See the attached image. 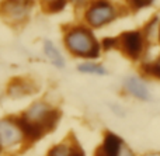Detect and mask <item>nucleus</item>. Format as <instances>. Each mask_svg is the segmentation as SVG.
Listing matches in <instances>:
<instances>
[{
    "label": "nucleus",
    "mask_w": 160,
    "mask_h": 156,
    "mask_svg": "<svg viewBox=\"0 0 160 156\" xmlns=\"http://www.w3.org/2000/svg\"><path fill=\"white\" fill-rule=\"evenodd\" d=\"M117 37V51L132 62L141 63L146 58L150 44L142 28H131L119 33Z\"/></svg>",
    "instance_id": "7ed1b4c3"
},
{
    "label": "nucleus",
    "mask_w": 160,
    "mask_h": 156,
    "mask_svg": "<svg viewBox=\"0 0 160 156\" xmlns=\"http://www.w3.org/2000/svg\"><path fill=\"white\" fill-rule=\"evenodd\" d=\"M142 156H160V153L159 152H148V153H145Z\"/></svg>",
    "instance_id": "4be33fe9"
},
{
    "label": "nucleus",
    "mask_w": 160,
    "mask_h": 156,
    "mask_svg": "<svg viewBox=\"0 0 160 156\" xmlns=\"http://www.w3.org/2000/svg\"><path fill=\"white\" fill-rule=\"evenodd\" d=\"M78 70L83 75L90 76H107L108 69L98 61H83L78 65Z\"/></svg>",
    "instance_id": "9b49d317"
},
{
    "label": "nucleus",
    "mask_w": 160,
    "mask_h": 156,
    "mask_svg": "<svg viewBox=\"0 0 160 156\" xmlns=\"http://www.w3.org/2000/svg\"><path fill=\"white\" fill-rule=\"evenodd\" d=\"M122 90L129 97L138 101H150L153 98L152 90L142 75H128L122 79Z\"/></svg>",
    "instance_id": "423d86ee"
},
{
    "label": "nucleus",
    "mask_w": 160,
    "mask_h": 156,
    "mask_svg": "<svg viewBox=\"0 0 160 156\" xmlns=\"http://www.w3.org/2000/svg\"><path fill=\"white\" fill-rule=\"evenodd\" d=\"M102 52H110V51H117V37H104L100 39Z\"/></svg>",
    "instance_id": "dca6fc26"
},
{
    "label": "nucleus",
    "mask_w": 160,
    "mask_h": 156,
    "mask_svg": "<svg viewBox=\"0 0 160 156\" xmlns=\"http://www.w3.org/2000/svg\"><path fill=\"white\" fill-rule=\"evenodd\" d=\"M88 2H90V0H69V4L73 6L76 10H80V11H82L83 8H84V6L87 4Z\"/></svg>",
    "instance_id": "a211bd4d"
},
{
    "label": "nucleus",
    "mask_w": 160,
    "mask_h": 156,
    "mask_svg": "<svg viewBox=\"0 0 160 156\" xmlns=\"http://www.w3.org/2000/svg\"><path fill=\"white\" fill-rule=\"evenodd\" d=\"M24 132L20 127L18 121L14 120H2L0 121V143L6 148L14 146L22 141Z\"/></svg>",
    "instance_id": "0eeeda50"
},
{
    "label": "nucleus",
    "mask_w": 160,
    "mask_h": 156,
    "mask_svg": "<svg viewBox=\"0 0 160 156\" xmlns=\"http://www.w3.org/2000/svg\"><path fill=\"white\" fill-rule=\"evenodd\" d=\"M159 24H160V14H153V16L150 17V18H148L146 21H145V24L141 27L150 45H152L153 42H158Z\"/></svg>",
    "instance_id": "f8f14e48"
},
{
    "label": "nucleus",
    "mask_w": 160,
    "mask_h": 156,
    "mask_svg": "<svg viewBox=\"0 0 160 156\" xmlns=\"http://www.w3.org/2000/svg\"><path fill=\"white\" fill-rule=\"evenodd\" d=\"M129 13L125 4L118 0H90L82 10L80 21L93 31L110 27Z\"/></svg>",
    "instance_id": "f03ea898"
},
{
    "label": "nucleus",
    "mask_w": 160,
    "mask_h": 156,
    "mask_svg": "<svg viewBox=\"0 0 160 156\" xmlns=\"http://www.w3.org/2000/svg\"><path fill=\"white\" fill-rule=\"evenodd\" d=\"M141 73L143 78L160 82V53L150 61L143 59L141 62Z\"/></svg>",
    "instance_id": "9d476101"
},
{
    "label": "nucleus",
    "mask_w": 160,
    "mask_h": 156,
    "mask_svg": "<svg viewBox=\"0 0 160 156\" xmlns=\"http://www.w3.org/2000/svg\"><path fill=\"white\" fill-rule=\"evenodd\" d=\"M48 156H72V145H66V143L56 145L55 148L51 149Z\"/></svg>",
    "instance_id": "2eb2a0df"
},
{
    "label": "nucleus",
    "mask_w": 160,
    "mask_h": 156,
    "mask_svg": "<svg viewBox=\"0 0 160 156\" xmlns=\"http://www.w3.org/2000/svg\"><path fill=\"white\" fill-rule=\"evenodd\" d=\"M124 139L119 137L115 132L107 131L104 134V138H102V143L100 145V148L104 151V153L107 156H118L119 151H121L122 145H124Z\"/></svg>",
    "instance_id": "1a4fd4ad"
},
{
    "label": "nucleus",
    "mask_w": 160,
    "mask_h": 156,
    "mask_svg": "<svg viewBox=\"0 0 160 156\" xmlns=\"http://www.w3.org/2000/svg\"><path fill=\"white\" fill-rule=\"evenodd\" d=\"M21 118L27 123L41 128L44 132H47L55 127L59 118V113L45 101H35L28 107Z\"/></svg>",
    "instance_id": "20e7f679"
},
{
    "label": "nucleus",
    "mask_w": 160,
    "mask_h": 156,
    "mask_svg": "<svg viewBox=\"0 0 160 156\" xmlns=\"http://www.w3.org/2000/svg\"><path fill=\"white\" fill-rule=\"evenodd\" d=\"M42 51H44V55L47 56V59L51 62V65H53L58 69H63L66 66V61H65L63 53L61 52L56 44L51 39H45L44 44H42Z\"/></svg>",
    "instance_id": "6e6552de"
},
{
    "label": "nucleus",
    "mask_w": 160,
    "mask_h": 156,
    "mask_svg": "<svg viewBox=\"0 0 160 156\" xmlns=\"http://www.w3.org/2000/svg\"><path fill=\"white\" fill-rule=\"evenodd\" d=\"M8 92L11 93L13 96H22V94H27L28 93V90H27V87H25V84L22 83H16V84H13V86H10V89H8Z\"/></svg>",
    "instance_id": "f3484780"
},
{
    "label": "nucleus",
    "mask_w": 160,
    "mask_h": 156,
    "mask_svg": "<svg viewBox=\"0 0 160 156\" xmlns=\"http://www.w3.org/2000/svg\"><path fill=\"white\" fill-rule=\"evenodd\" d=\"M118 156H136V155H135V152L129 148V146L124 143V145H122V148H121V151H119Z\"/></svg>",
    "instance_id": "aec40b11"
},
{
    "label": "nucleus",
    "mask_w": 160,
    "mask_h": 156,
    "mask_svg": "<svg viewBox=\"0 0 160 156\" xmlns=\"http://www.w3.org/2000/svg\"><path fill=\"white\" fill-rule=\"evenodd\" d=\"M39 2H41V6H42V4H45V3H48V2H52V0H39Z\"/></svg>",
    "instance_id": "b1692460"
},
{
    "label": "nucleus",
    "mask_w": 160,
    "mask_h": 156,
    "mask_svg": "<svg viewBox=\"0 0 160 156\" xmlns=\"http://www.w3.org/2000/svg\"><path fill=\"white\" fill-rule=\"evenodd\" d=\"M63 47L72 56L83 61H97L102 49L96 31L83 24L82 21L68 24L62 34Z\"/></svg>",
    "instance_id": "f257e3e1"
},
{
    "label": "nucleus",
    "mask_w": 160,
    "mask_h": 156,
    "mask_svg": "<svg viewBox=\"0 0 160 156\" xmlns=\"http://www.w3.org/2000/svg\"><path fill=\"white\" fill-rule=\"evenodd\" d=\"M68 6H70L69 0H52L42 4V10L47 14H59L66 10Z\"/></svg>",
    "instance_id": "4468645a"
},
{
    "label": "nucleus",
    "mask_w": 160,
    "mask_h": 156,
    "mask_svg": "<svg viewBox=\"0 0 160 156\" xmlns=\"http://www.w3.org/2000/svg\"><path fill=\"white\" fill-rule=\"evenodd\" d=\"M94 156H107V155H105L104 151H102V149L98 146V148H97V151H96V153H94Z\"/></svg>",
    "instance_id": "412c9836"
},
{
    "label": "nucleus",
    "mask_w": 160,
    "mask_h": 156,
    "mask_svg": "<svg viewBox=\"0 0 160 156\" xmlns=\"http://www.w3.org/2000/svg\"><path fill=\"white\" fill-rule=\"evenodd\" d=\"M32 4V0H2L0 14L7 23L18 25L30 18Z\"/></svg>",
    "instance_id": "39448f33"
},
{
    "label": "nucleus",
    "mask_w": 160,
    "mask_h": 156,
    "mask_svg": "<svg viewBox=\"0 0 160 156\" xmlns=\"http://www.w3.org/2000/svg\"><path fill=\"white\" fill-rule=\"evenodd\" d=\"M110 108H111V111L114 113V114H117L118 117H124V114H125V110L122 108L119 104H115V103H112V104H110Z\"/></svg>",
    "instance_id": "6ab92c4d"
},
{
    "label": "nucleus",
    "mask_w": 160,
    "mask_h": 156,
    "mask_svg": "<svg viewBox=\"0 0 160 156\" xmlns=\"http://www.w3.org/2000/svg\"><path fill=\"white\" fill-rule=\"evenodd\" d=\"M156 0H122L129 13H138L145 8H149L155 4Z\"/></svg>",
    "instance_id": "ddd939ff"
},
{
    "label": "nucleus",
    "mask_w": 160,
    "mask_h": 156,
    "mask_svg": "<svg viewBox=\"0 0 160 156\" xmlns=\"http://www.w3.org/2000/svg\"><path fill=\"white\" fill-rule=\"evenodd\" d=\"M158 44L160 45V24H159V31H158Z\"/></svg>",
    "instance_id": "5701e85b"
}]
</instances>
